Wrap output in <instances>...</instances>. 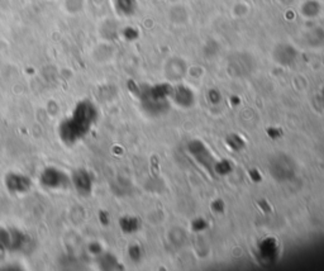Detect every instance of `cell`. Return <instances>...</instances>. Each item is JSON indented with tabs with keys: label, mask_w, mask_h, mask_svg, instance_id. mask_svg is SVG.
<instances>
[{
	"label": "cell",
	"mask_w": 324,
	"mask_h": 271,
	"mask_svg": "<svg viewBox=\"0 0 324 271\" xmlns=\"http://www.w3.org/2000/svg\"><path fill=\"white\" fill-rule=\"evenodd\" d=\"M189 152L193 155V157H195V160L198 161L199 163H201L205 168H213L214 166V162H213V157L210 155L209 150L205 147V144L200 141H193L189 143L188 146Z\"/></svg>",
	"instance_id": "cell-1"
},
{
	"label": "cell",
	"mask_w": 324,
	"mask_h": 271,
	"mask_svg": "<svg viewBox=\"0 0 324 271\" xmlns=\"http://www.w3.org/2000/svg\"><path fill=\"white\" fill-rule=\"evenodd\" d=\"M271 174L277 180H285V179H289V176L293 175L291 165L289 163L288 158L284 156H277L275 158L271 163Z\"/></svg>",
	"instance_id": "cell-2"
},
{
	"label": "cell",
	"mask_w": 324,
	"mask_h": 271,
	"mask_svg": "<svg viewBox=\"0 0 324 271\" xmlns=\"http://www.w3.org/2000/svg\"><path fill=\"white\" fill-rule=\"evenodd\" d=\"M172 96H174L175 103L179 104L183 108L193 107L194 101H195L193 91L189 89V88L184 87V85H179L177 88H175L174 91H172Z\"/></svg>",
	"instance_id": "cell-3"
},
{
	"label": "cell",
	"mask_w": 324,
	"mask_h": 271,
	"mask_svg": "<svg viewBox=\"0 0 324 271\" xmlns=\"http://www.w3.org/2000/svg\"><path fill=\"white\" fill-rule=\"evenodd\" d=\"M258 249H260V257H262L266 261H271L272 259L277 256V252H279V246L275 238H265L258 245Z\"/></svg>",
	"instance_id": "cell-4"
},
{
	"label": "cell",
	"mask_w": 324,
	"mask_h": 271,
	"mask_svg": "<svg viewBox=\"0 0 324 271\" xmlns=\"http://www.w3.org/2000/svg\"><path fill=\"white\" fill-rule=\"evenodd\" d=\"M296 52L291 46L288 45H280L277 46L276 48V52H275V60L277 62H280L281 65H290L291 62L294 61L295 58Z\"/></svg>",
	"instance_id": "cell-5"
},
{
	"label": "cell",
	"mask_w": 324,
	"mask_h": 271,
	"mask_svg": "<svg viewBox=\"0 0 324 271\" xmlns=\"http://www.w3.org/2000/svg\"><path fill=\"white\" fill-rule=\"evenodd\" d=\"M226 141L229 149L233 150V151H241L243 147L246 146L245 139L241 136L236 135V133H231V135L227 137Z\"/></svg>",
	"instance_id": "cell-6"
},
{
	"label": "cell",
	"mask_w": 324,
	"mask_h": 271,
	"mask_svg": "<svg viewBox=\"0 0 324 271\" xmlns=\"http://www.w3.org/2000/svg\"><path fill=\"white\" fill-rule=\"evenodd\" d=\"M303 14L305 15V17H317L318 14L320 13V5L318 4L317 2H312V0H309V2H307L305 4L303 5Z\"/></svg>",
	"instance_id": "cell-7"
},
{
	"label": "cell",
	"mask_w": 324,
	"mask_h": 271,
	"mask_svg": "<svg viewBox=\"0 0 324 271\" xmlns=\"http://www.w3.org/2000/svg\"><path fill=\"white\" fill-rule=\"evenodd\" d=\"M213 169H214L215 173H217L218 175H220V176L229 175V174L232 173V170H233V168H232V163L229 162L228 160L218 161V162L214 163Z\"/></svg>",
	"instance_id": "cell-8"
},
{
	"label": "cell",
	"mask_w": 324,
	"mask_h": 271,
	"mask_svg": "<svg viewBox=\"0 0 324 271\" xmlns=\"http://www.w3.org/2000/svg\"><path fill=\"white\" fill-rule=\"evenodd\" d=\"M120 226H121V230L124 231V232H134V231L138 230V219L137 218H132V217H126V218H123L120 221Z\"/></svg>",
	"instance_id": "cell-9"
},
{
	"label": "cell",
	"mask_w": 324,
	"mask_h": 271,
	"mask_svg": "<svg viewBox=\"0 0 324 271\" xmlns=\"http://www.w3.org/2000/svg\"><path fill=\"white\" fill-rule=\"evenodd\" d=\"M208 222L205 221L204 218H196L194 219L193 223H191V230L194 231V232H202V231H205L208 228Z\"/></svg>",
	"instance_id": "cell-10"
},
{
	"label": "cell",
	"mask_w": 324,
	"mask_h": 271,
	"mask_svg": "<svg viewBox=\"0 0 324 271\" xmlns=\"http://www.w3.org/2000/svg\"><path fill=\"white\" fill-rule=\"evenodd\" d=\"M207 98H208V100H209V103L214 104V106L219 104L220 100H222V96H220V93L218 90H215V89H210L209 91H208Z\"/></svg>",
	"instance_id": "cell-11"
},
{
	"label": "cell",
	"mask_w": 324,
	"mask_h": 271,
	"mask_svg": "<svg viewBox=\"0 0 324 271\" xmlns=\"http://www.w3.org/2000/svg\"><path fill=\"white\" fill-rule=\"evenodd\" d=\"M212 209L214 213L223 214L224 211H226V205H224V202L222 199H217L212 203Z\"/></svg>",
	"instance_id": "cell-12"
},
{
	"label": "cell",
	"mask_w": 324,
	"mask_h": 271,
	"mask_svg": "<svg viewBox=\"0 0 324 271\" xmlns=\"http://www.w3.org/2000/svg\"><path fill=\"white\" fill-rule=\"evenodd\" d=\"M266 132H267V135H269L270 138H272V139H277L282 136L281 130H279V128H276V127L267 128Z\"/></svg>",
	"instance_id": "cell-13"
},
{
	"label": "cell",
	"mask_w": 324,
	"mask_h": 271,
	"mask_svg": "<svg viewBox=\"0 0 324 271\" xmlns=\"http://www.w3.org/2000/svg\"><path fill=\"white\" fill-rule=\"evenodd\" d=\"M248 176H250V179L252 180L253 182H261L262 181V176H261V173L258 170H256V169H253V170H251L250 173H248Z\"/></svg>",
	"instance_id": "cell-14"
},
{
	"label": "cell",
	"mask_w": 324,
	"mask_h": 271,
	"mask_svg": "<svg viewBox=\"0 0 324 271\" xmlns=\"http://www.w3.org/2000/svg\"><path fill=\"white\" fill-rule=\"evenodd\" d=\"M129 254H131L132 259L136 260V261H138L142 256V251L138 246H133V247H131V249H129Z\"/></svg>",
	"instance_id": "cell-15"
},
{
	"label": "cell",
	"mask_w": 324,
	"mask_h": 271,
	"mask_svg": "<svg viewBox=\"0 0 324 271\" xmlns=\"http://www.w3.org/2000/svg\"><path fill=\"white\" fill-rule=\"evenodd\" d=\"M258 206L262 209L264 213H270V212H271V208H270V204L267 200H265V199L260 200V202H258Z\"/></svg>",
	"instance_id": "cell-16"
},
{
	"label": "cell",
	"mask_w": 324,
	"mask_h": 271,
	"mask_svg": "<svg viewBox=\"0 0 324 271\" xmlns=\"http://www.w3.org/2000/svg\"><path fill=\"white\" fill-rule=\"evenodd\" d=\"M239 103H241V99H239L238 96H237V95H232L231 96V104H232V106L236 107V106H238Z\"/></svg>",
	"instance_id": "cell-17"
},
{
	"label": "cell",
	"mask_w": 324,
	"mask_h": 271,
	"mask_svg": "<svg viewBox=\"0 0 324 271\" xmlns=\"http://www.w3.org/2000/svg\"><path fill=\"white\" fill-rule=\"evenodd\" d=\"M322 98L324 99V89H323V91H322Z\"/></svg>",
	"instance_id": "cell-18"
}]
</instances>
